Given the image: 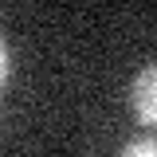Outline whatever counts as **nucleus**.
Masks as SVG:
<instances>
[{
  "instance_id": "nucleus-1",
  "label": "nucleus",
  "mask_w": 157,
  "mask_h": 157,
  "mask_svg": "<svg viewBox=\"0 0 157 157\" xmlns=\"http://www.w3.org/2000/svg\"><path fill=\"white\" fill-rule=\"evenodd\" d=\"M130 106L141 126H157V63L137 71L134 86H130Z\"/></svg>"
},
{
  "instance_id": "nucleus-2",
  "label": "nucleus",
  "mask_w": 157,
  "mask_h": 157,
  "mask_svg": "<svg viewBox=\"0 0 157 157\" xmlns=\"http://www.w3.org/2000/svg\"><path fill=\"white\" fill-rule=\"evenodd\" d=\"M118 157H157V137H137V141H130Z\"/></svg>"
},
{
  "instance_id": "nucleus-3",
  "label": "nucleus",
  "mask_w": 157,
  "mask_h": 157,
  "mask_svg": "<svg viewBox=\"0 0 157 157\" xmlns=\"http://www.w3.org/2000/svg\"><path fill=\"white\" fill-rule=\"evenodd\" d=\"M4 78H8V47L0 39V86H4Z\"/></svg>"
}]
</instances>
